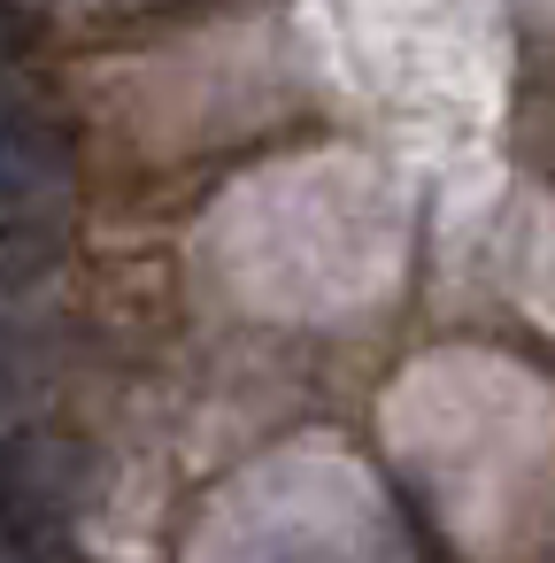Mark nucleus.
I'll use <instances>...</instances> for the list:
<instances>
[{
    "label": "nucleus",
    "instance_id": "obj_4",
    "mask_svg": "<svg viewBox=\"0 0 555 563\" xmlns=\"http://www.w3.org/2000/svg\"><path fill=\"white\" fill-rule=\"evenodd\" d=\"M63 371V332L47 317H0V417L32 409Z\"/></svg>",
    "mask_w": 555,
    "mask_h": 563
},
{
    "label": "nucleus",
    "instance_id": "obj_1",
    "mask_svg": "<svg viewBox=\"0 0 555 563\" xmlns=\"http://www.w3.org/2000/svg\"><path fill=\"white\" fill-rule=\"evenodd\" d=\"M101 494V455L70 432H0V532L24 555L70 548L63 525H78Z\"/></svg>",
    "mask_w": 555,
    "mask_h": 563
},
{
    "label": "nucleus",
    "instance_id": "obj_5",
    "mask_svg": "<svg viewBox=\"0 0 555 563\" xmlns=\"http://www.w3.org/2000/svg\"><path fill=\"white\" fill-rule=\"evenodd\" d=\"M40 47V16L24 9V0H0V78H9L16 63H32Z\"/></svg>",
    "mask_w": 555,
    "mask_h": 563
},
{
    "label": "nucleus",
    "instance_id": "obj_2",
    "mask_svg": "<svg viewBox=\"0 0 555 563\" xmlns=\"http://www.w3.org/2000/svg\"><path fill=\"white\" fill-rule=\"evenodd\" d=\"M70 178V140L47 109L0 93V201H55Z\"/></svg>",
    "mask_w": 555,
    "mask_h": 563
},
{
    "label": "nucleus",
    "instance_id": "obj_3",
    "mask_svg": "<svg viewBox=\"0 0 555 563\" xmlns=\"http://www.w3.org/2000/svg\"><path fill=\"white\" fill-rule=\"evenodd\" d=\"M63 255H70V232L47 201H0V301H16L40 278H55Z\"/></svg>",
    "mask_w": 555,
    "mask_h": 563
}]
</instances>
